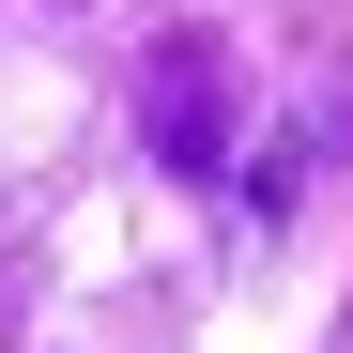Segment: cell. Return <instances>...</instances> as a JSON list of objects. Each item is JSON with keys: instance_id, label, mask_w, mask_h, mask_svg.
<instances>
[{"instance_id": "1", "label": "cell", "mask_w": 353, "mask_h": 353, "mask_svg": "<svg viewBox=\"0 0 353 353\" xmlns=\"http://www.w3.org/2000/svg\"><path fill=\"white\" fill-rule=\"evenodd\" d=\"M139 123H154L169 185H230V62H215V31H154L139 46Z\"/></svg>"}, {"instance_id": "2", "label": "cell", "mask_w": 353, "mask_h": 353, "mask_svg": "<svg viewBox=\"0 0 353 353\" xmlns=\"http://www.w3.org/2000/svg\"><path fill=\"white\" fill-rule=\"evenodd\" d=\"M0 323H16V246H0Z\"/></svg>"}]
</instances>
